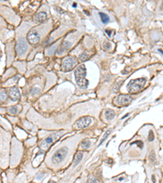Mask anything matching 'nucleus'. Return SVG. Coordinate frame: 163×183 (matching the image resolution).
<instances>
[{"label":"nucleus","instance_id":"nucleus-20","mask_svg":"<svg viewBox=\"0 0 163 183\" xmlns=\"http://www.w3.org/2000/svg\"><path fill=\"white\" fill-rule=\"evenodd\" d=\"M87 182L88 183H100L99 180L94 176H91L90 178H88V182Z\"/></svg>","mask_w":163,"mask_h":183},{"label":"nucleus","instance_id":"nucleus-2","mask_svg":"<svg viewBox=\"0 0 163 183\" xmlns=\"http://www.w3.org/2000/svg\"><path fill=\"white\" fill-rule=\"evenodd\" d=\"M147 80L145 78H137L131 80L127 86V90L130 93H138L145 86Z\"/></svg>","mask_w":163,"mask_h":183},{"label":"nucleus","instance_id":"nucleus-3","mask_svg":"<svg viewBox=\"0 0 163 183\" xmlns=\"http://www.w3.org/2000/svg\"><path fill=\"white\" fill-rule=\"evenodd\" d=\"M61 135H62V132H60V131L49 135L48 137L44 138V139L40 143V145H39L40 148L44 151H47L49 149V147L53 144V143H55L56 141L58 140Z\"/></svg>","mask_w":163,"mask_h":183},{"label":"nucleus","instance_id":"nucleus-26","mask_svg":"<svg viewBox=\"0 0 163 183\" xmlns=\"http://www.w3.org/2000/svg\"><path fill=\"white\" fill-rule=\"evenodd\" d=\"M152 183H156V178H155V176H152Z\"/></svg>","mask_w":163,"mask_h":183},{"label":"nucleus","instance_id":"nucleus-8","mask_svg":"<svg viewBox=\"0 0 163 183\" xmlns=\"http://www.w3.org/2000/svg\"><path fill=\"white\" fill-rule=\"evenodd\" d=\"M91 118L89 117V116H84V117L78 119L76 121L75 125L78 129H84L88 127L91 125Z\"/></svg>","mask_w":163,"mask_h":183},{"label":"nucleus","instance_id":"nucleus-9","mask_svg":"<svg viewBox=\"0 0 163 183\" xmlns=\"http://www.w3.org/2000/svg\"><path fill=\"white\" fill-rule=\"evenodd\" d=\"M132 97L129 94H121L117 98V103L121 106H126L131 103Z\"/></svg>","mask_w":163,"mask_h":183},{"label":"nucleus","instance_id":"nucleus-14","mask_svg":"<svg viewBox=\"0 0 163 183\" xmlns=\"http://www.w3.org/2000/svg\"><path fill=\"white\" fill-rule=\"evenodd\" d=\"M8 99V93L4 90H0V103H4Z\"/></svg>","mask_w":163,"mask_h":183},{"label":"nucleus","instance_id":"nucleus-22","mask_svg":"<svg viewBox=\"0 0 163 183\" xmlns=\"http://www.w3.org/2000/svg\"><path fill=\"white\" fill-rule=\"evenodd\" d=\"M40 92V90L38 89V88H33V89H32V90H31V94H33V95H35V94H38V93Z\"/></svg>","mask_w":163,"mask_h":183},{"label":"nucleus","instance_id":"nucleus-1","mask_svg":"<svg viewBox=\"0 0 163 183\" xmlns=\"http://www.w3.org/2000/svg\"><path fill=\"white\" fill-rule=\"evenodd\" d=\"M86 75H87V68H86L85 65L82 64L76 68L74 72V77L76 82L80 89L85 90L88 87L89 82L86 79Z\"/></svg>","mask_w":163,"mask_h":183},{"label":"nucleus","instance_id":"nucleus-12","mask_svg":"<svg viewBox=\"0 0 163 183\" xmlns=\"http://www.w3.org/2000/svg\"><path fill=\"white\" fill-rule=\"evenodd\" d=\"M70 46H71V44H70L69 42H67V41H65V42H63L61 43V45L59 47L58 49V54L59 55H61V54H64L65 52L68 51L70 48Z\"/></svg>","mask_w":163,"mask_h":183},{"label":"nucleus","instance_id":"nucleus-24","mask_svg":"<svg viewBox=\"0 0 163 183\" xmlns=\"http://www.w3.org/2000/svg\"><path fill=\"white\" fill-rule=\"evenodd\" d=\"M150 160H151L152 162L155 161V153H154V151H152L151 154H150Z\"/></svg>","mask_w":163,"mask_h":183},{"label":"nucleus","instance_id":"nucleus-13","mask_svg":"<svg viewBox=\"0 0 163 183\" xmlns=\"http://www.w3.org/2000/svg\"><path fill=\"white\" fill-rule=\"evenodd\" d=\"M82 156H83V154L82 152L77 153V155L75 156V158L73 160V166H77L80 162H81V160H82Z\"/></svg>","mask_w":163,"mask_h":183},{"label":"nucleus","instance_id":"nucleus-23","mask_svg":"<svg viewBox=\"0 0 163 183\" xmlns=\"http://www.w3.org/2000/svg\"><path fill=\"white\" fill-rule=\"evenodd\" d=\"M110 134V130H108V132H106V134H105L104 135L103 139H102V140L100 141V144H102V143H104V142L105 141V139H106V138H107V137L108 136V134Z\"/></svg>","mask_w":163,"mask_h":183},{"label":"nucleus","instance_id":"nucleus-6","mask_svg":"<svg viewBox=\"0 0 163 183\" xmlns=\"http://www.w3.org/2000/svg\"><path fill=\"white\" fill-rule=\"evenodd\" d=\"M41 36L36 29H32L27 34V41L32 45H35L40 42Z\"/></svg>","mask_w":163,"mask_h":183},{"label":"nucleus","instance_id":"nucleus-7","mask_svg":"<svg viewBox=\"0 0 163 183\" xmlns=\"http://www.w3.org/2000/svg\"><path fill=\"white\" fill-rule=\"evenodd\" d=\"M27 50H28V45L26 41L24 38H20L17 41V46H16V51H17V53L19 55H21L25 54Z\"/></svg>","mask_w":163,"mask_h":183},{"label":"nucleus","instance_id":"nucleus-28","mask_svg":"<svg viewBox=\"0 0 163 183\" xmlns=\"http://www.w3.org/2000/svg\"><path fill=\"white\" fill-rule=\"evenodd\" d=\"M73 7H76V6H77V3H73Z\"/></svg>","mask_w":163,"mask_h":183},{"label":"nucleus","instance_id":"nucleus-30","mask_svg":"<svg viewBox=\"0 0 163 183\" xmlns=\"http://www.w3.org/2000/svg\"><path fill=\"white\" fill-rule=\"evenodd\" d=\"M0 58H1V50H0Z\"/></svg>","mask_w":163,"mask_h":183},{"label":"nucleus","instance_id":"nucleus-17","mask_svg":"<svg viewBox=\"0 0 163 183\" xmlns=\"http://www.w3.org/2000/svg\"><path fill=\"white\" fill-rule=\"evenodd\" d=\"M8 111L12 115H16V114H17V113H18V109H17V106H12V107H10V108H8Z\"/></svg>","mask_w":163,"mask_h":183},{"label":"nucleus","instance_id":"nucleus-21","mask_svg":"<svg viewBox=\"0 0 163 183\" xmlns=\"http://www.w3.org/2000/svg\"><path fill=\"white\" fill-rule=\"evenodd\" d=\"M154 139V134H153V132L152 130L149 131V134H148V140L149 142H152Z\"/></svg>","mask_w":163,"mask_h":183},{"label":"nucleus","instance_id":"nucleus-29","mask_svg":"<svg viewBox=\"0 0 163 183\" xmlns=\"http://www.w3.org/2000/svg\"><path fill=\"white\" fill-rule=\"evenodd\" d=\"M48 183H55V182H53V181H50Z\"/></svg>","mask_w":163,"mask_h":183},{"label":"nucleus","instance_id":"nucleus-18","mask_svg":"<svg viewBox=\"0 0 163 183\" xmlns=\"http://www.w3.org/2000/svg\"><path fill=\"white\" fill-rule=\"evenodd\" d=\"M90 147H91V142L88 139H85L82 142V148H84V149H88Z\"/></svg>","mask_w":163,"mask_h":183},{"label":"nucleus","instance_id":"nucleus-27","mask_svg":"<svg viewBox=\"0 0 163 183\" xmlns=\"http://www.w3.org/2000/svg\"><path fill=\"white\" fill-rule=\"evenodd\" d=\"M129 116V114H128V113H127V114H126V115H125V116H123V117H122V118H121V119H125V118H126V117H127V116Z\"/></svg>","mask_w":163,"mask_h":183},{"label":"nucleus","instance_id":"nucleus-16","mask_svg":"<svg viewBox=\"0 0 163 183\" xmlns=\"http://www.w3.org/2000/svg\"><path fill=\"white\" fill-rule=\"evenodd\" d=\"M100 20L102 21V23L103 24H107L108 21H109V17L108 16V15H106L104 12H100Z\"/></svg>","mask_w":163,"mask_h":183},{"label":"nucleus","instance_id":"nucleus-11","mask_svg":"<svg viewBox=\"0 0 163 183\" xmlns=\"http://www.w3.org/2000/svg\"><path fill=\"white\" fill-rule=\"evenodd\" d=\"M47 18V14L45 11H40L37 13L36 15L34 16V20L35 22L37 23H41V22H43L44 20H46Z\"/></svg>","mask_w":163,"mask_h":183},{"label":"nucleus","instance_id":"nucleus-4","mask_svg":"<svg viewBox=\"0 0 163 183\" xmlns=\"http://www.w3.org/2000/svg\"><path fill=\"white\" fill-rule=\"evenodd\" d=\"M68 154V148L64 147L58 149L52 156V162L53 164H60L63 161V160L65 158V156Z\"/></svg>","mask_w":163,"mask_h":183},{"label":"nucleus","instance_id":"nucleus-10","mask_svg":"<svg viewBox=\"0 0 163 183\" xmlns=\"http://www.w3.org/2000/svg\"><path fill=\"white\" fill-rule=\"evenodd\" d=\"M8 95L9 96V98H10L12 101L16 102V101H17L20 99L21 93H20V90H19V89L17 86H13V87H11L10 89L8 90Z\"/></svg>","mask_w":163,"mask_h":183},{"label":"nucleus","instance_id":"nucleus-25","mask_svg":"<svg viewBox=\"0 0 163 183\" xmlns=\"http://www.w3.org/2000/svg\"><path fill=\"white\" fill-rule=\"evenodd\" d=\"M105 32H106V33L108 34V37H110V36H111V33H112V30H109V29H106V30H105Z\"/></svg>","mask_w":163,"mask_h":183},{"label":"nucleus","instance_id":"nucleus-15","mask_svg":"<svg viewBox=\"0 0 163 183\" xmlns=\"http://www.w3.org/2000/svg\"><path fill=\"white\" fill-rule=\"evenodd\" d=\"M105 116H106L108 121H111V120H113L115 117L116 114H115V112L112 109H107L106 112H105Z\"/></svg>","mask_w":163,"mask_h":183},{"label":"nucleus","instance_id":"nucleus-5","mask_svg":"<svg viewBox=\"0 0 163 183\" xmlns=\"http://www.w3.org/2000/svg\"><path fill=\"white\" fill-rule=\"evenodd\" d=\"M78 64V60H77L76 57L74 56H69V57H67L63 60L62 62V71L63 72H69L70 70L75 67Z\"/></svg>","mask_w":163,"mask_h":183},{"label":"nucleus","instance_id":"nucleus-19","mask_svg":"<svg viewBox=\"0 0 163 183\" xmlns=\"http://www.w3.org/2000/svg\"><path fill=\"white\" fill-rule=\"evenodd\" d=\"M89 58V55L87 53H82L81 55H79V60L80 61H85Z\"/></svg>","mask_w":163,"mask_h":183}]
</instances>
